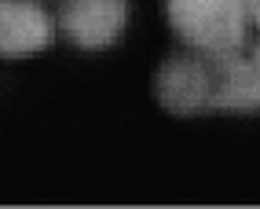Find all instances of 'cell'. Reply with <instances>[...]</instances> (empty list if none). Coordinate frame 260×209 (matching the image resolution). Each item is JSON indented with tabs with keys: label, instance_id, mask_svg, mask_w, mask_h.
<instances>
[{
	"label": "cell",
	"instance_id": "6da1fadb",
	"mask_svg": "<svg viewBox=\"0 0 260 209\" xmlns=\"http://www.w3.org/2000/svg\"><path fill=\"white\" fill-rule=\"evenodd\" d=\"M176 33L202 51H235L246 41V0H169Z\"/></svg>",
	"mask_w": 260,
	"mask_h": 209
},
{
	"label": "cell",
	"instance_id": "7a4b0ae2",
	"mask_svg": "<svg viewBox=\"0 0 260 209\" xmlns=\"http://www.w3.org/2000/svg\"><path fill=\"white\" fill-rule=\"evenodd\" d=\"M158 103L169 114H202L213 110V59L205 51V59H172L161 66L158 81H154Z\"/></svg>",
	"mask_w": 260,
	"mask_h": 209
},
{
	"label": "cell",
	"instance_id": "3957f363",
	"mask_svg": "<svg viewBox=\"0 0 260 209\" xmlns=\"http://www.w3.org/2000/svg\"><path fill=\"white\" fill-rule=\"evenodd\" d=\"M128 0H66L62 29L81 48H107L121 37Z\"/></svg>",
	"mask_w": 260,
	"mask_h": 209
},
{
	"label": "cell",
	"instance_id": "277c9868",
	"mask_svg": "<svg viewBox=\"0 0 260 209\" xmlns=\"http://www.w3.org/2000/svg\"><path fill=\"white\" fill-rule=\"evenodd\" d=\"M213 59V110H260V70L235 51H209Z\"/></svg>",
	"mask_w": 260,
	"mask_h": 209
},
{
	"label": "cell",
	"instance_id": "5b68a950",
	"mask_svg": "<svg viewBox=\"0 0 260 209\" xmlns=\"http://www.w3.org/2000/svg\"><path fill=\"white\" fill-rule=\"evenodd\" d=\"M51 41V19L29 0H0V55H29Z\"/></svg>",
	"mask_w": 260,
	"mask_h": 209
},
{
	"label": "cell",
	"instance_id": "8992f818",
	"mask_svg": "<svg viewBox=\"0 0 260 209\" xmlns=\"http://www.w3.org/2000/svg\"><path fill=\"white\" fill-rule=\"evenodd\" d=\"M246 11H249V19L260 26V0H246Z\"/></svg>",
	"mask_w": 260,
	"mask_h": 209
},
{
	"label": "cell",
	"instance_id": "52a82bcc",
	"mask_svg": "<svg viewBox=\"0 0 260 209\" xmlns=\"http://www.w3.org/2000/svg\"><path fill=\"white\" fill-rule=\"evenodd\" d=\"M253 63H256V70H260V44H256V51H253Z\"/></svg>",
	"mask_w": 260,
	"mask_h": 209
}]
</instances>
